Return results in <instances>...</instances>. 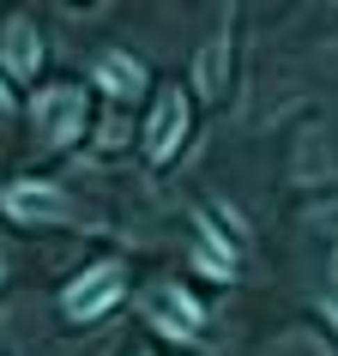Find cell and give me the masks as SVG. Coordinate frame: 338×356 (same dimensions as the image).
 <instances>
[{"label": "cell", "instance_id": "9c48e42d", "mask_svg": "<svg viewBox=\"0 0 338 356\" xmlns=\"http://www.w3.org/2000/svg\"><path fill=\"white\" fill-rule=\"evenodd\" d=\"M326 320H338V272L326 278Z\"/></svg>", "mask_w": 338, "mask_h": 356}, {"label": "cell", "instance_id": "8992f818", "mask_svg": "<svg viewBox=\"0 0 338 356\" xmlns=\"http://www.w3.org/2000/svg\"><path fill=\"white\" fill-rule=\"evenodd\" d=\"M97 85H103V91L109 97H139V85H145V67H139V60L133 55H97Z\"/></svg>", "mask_w": 338, "mask_h": 356}, {"label": "cell", "instance_id": "ba28073f", "mask_svg": "<svg viewBox=\"0 0 338 356\" xmlns=\"http://www.w3.org/2000/svg\"><path fill=\"white\" fill-rule=\"evenodd\" d=\"M224 67H230V37H211L206 49H200V67H193V79H200V91L206 97H224Z\"/></svg>", "mask_w": 338, "mask_h": 356}, {"label": "cell", "instance_id": "7a4b0ae2", "mask_svg": "<svg viewBox=\"0 0 338 356\" xmlns=\"http://www.w3.org/2000/svg\"><path fill=\"white\" fill-rule=\"evenodd\" d=\"M115 302H121V266H91L79 284H67L61 308H67V320H97V314H109Z\"/></svg>", "mask_w": 338, "mask_h": 356}, {"label": "cell", "instance_id": "3957f363", "mask_svg": "<svg viewBox=\"0 0 338 356\" xmlns=\"http://www.w3.org/2000/svg\"><path fill=\"white\" fill-rule=\"evenodd\" d=\"M145 320L157 332H169V338H193L200 332V302H193L182 284H151L145 290Z\"/></svg>", "mask_w": 338, "mask_h": 356}, {"label": "cell", "instance_id": "5b68a950", "mask_svg": "<svg viewBox=\"0 0 338 356\" xmlns=\"http://www.w3.org/2000/svg\"><path fill=\"white\" fill-rule=\"evenodd\" d=\"M0 206H6V218H19V224H61L67 218V193L49 188V181H13V188L0 193Z\"/></svg>", "mask_w": 338, "mask_h": 356}, {"label": "cell", "instance_id": "6da1fadb", "mask_svg": "<svg viewBox=\"0 0 338 356\" xmlns=\"http://www.w3.org/2000/svg\"><path fill=\"white\" fill-rule=\"evenodd\" d=\"M31 121H37L42 145H73L85 133V91L79 85H42L37 103H31Z\"/></svg>", "mask_w": 338, "mask_h": 356}, {"label": "cell", "instance_id": "30bf717a", "mask_svg": "<svg viewBox=\"0 0 338 356\" xmlns=\"http://www.w3.org/2000/svg\"><path fill=\"white\" fill-rule=\"evenodd\" d=\"M6 115H13V91H6V85H0V121H6Z\"/></svg>", "mask_w": 338, "mask_h": 356}, {"label": "cell", "instance_id": "277c9868", "mask_svg": "<svg viewBox=\"0 0 338 356\" xmlns=\"http://www.w3.org/2000/svg\"><path fill=\"white\" fill-rule=\"evenodd\" d=\"M188 139V97L182 91H163L157 109H151V127H145V157L151 163H169Z\"/></svg>", "mask_w": 338, "mask_h": 356}, {"label": "cell", "instance_id": "52a82bcc", "mask_svg": "<svg viewBox=\"0 0 338 356\" xmlns=\"http://www.w3.org/2000/svg\"><path fill=\"white\" fill-rule=\"evenodd\" d=\"M37 60H42L37 31H31L24 19H13V24H6V67H13L19 79H31V73H37Z\"/></svg>", "mask_w": 338, "mask_h": 356}, {"label": "cell", "instance_id": "8fae6325", "mask_svg": "<svg viewBox=\"0 0 338 356\" xmlns=\"http://www.w3.org/2000/svg\"><path fill=\"white\" fill-rule=\"evenodd\" d=\"M0 272H6V260H0Z\"/></svg>", "mask_w": 338, "mask_h": 356}, {"label": "cell", "instance_id": "7c38bea8", "mask_svg": "<svg viewBox=\"0 0 338 356\" xmlns=\"http://www.w3.org/2000/svg\"><path fill=\"white\" fill-rule=\"evenodd\" d=\"M139 356H151V350H139Z\"/></svg>", "mask_w": 338, "mask_h": 356}]
</instances>
